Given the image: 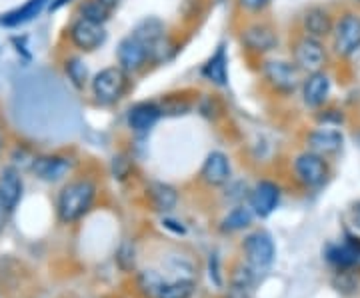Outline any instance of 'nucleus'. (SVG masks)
I'll return each instance as SVG.
<instances>
[{
	"label": "nucleus",
	"mask_w": 360,
	"mask_h": 298,
	"mask_svg": "<svg viewBox=\"0 0 360 298\" xmlns=\"http://www.w3.org/2000/svg\"><path fill=\"white\" fill-rule=\"evenodd\" d=\"M96 196V186L89 179H80L66 184L56 200V212L63 222L80 221L92 207Z\"/></svg>",
	"instance_id": "nucleus-1"
},
{
	"label": "nucleus",
	"mask_w": 360,
	"mask_h": 298,
	"mask_svg": "<svg viewBox=\"0 0 360 298\" xmlns=\"http://www.w3.org/2000/svg\"><path fill=\"white\" fill-rule=\"evenodd\" d=\"M129 72H124L118 65L106 66L101 72H96L90 82L94 101L103 106H112V104L120 103L124 98V94L129 92Z\"/></svg>",
	"instance_id": "nucleus-2"
},
{
	"label": "nucleus",
	"mask_w": 360,
	"mask_h": 298,
	"mask_svg": "<svg viewBox=\"0 0 360 298\" xmlns=\"http://www.w3.org/2000/svg\"><path fill=\"white\" fill-rule=\"evenodd\" d=\"M262 78L270 89L278 94H292L302 84L300 68L288 60H266L262 65Z\"/></svg>",
	"instance_id": "nucleus-3"
},
{
	"label": "nucleus",
	"mask_w": 360,
	"mask_h": 298,
	"mask_svg": "<svg viewBox=\"0 0 360 298\" xmlns=\"http://www.w3.org/2000/svg\"><path fill=\"white\" fill-rule=\"evenodd\" d=\"M106 28L101 22H94L90 18H84L78 14L70 26H68V42L72 44V48L78 52H94L98 51L106 42Z\"/></svg>",
	"instance_id": "nucleus-4"
},
{
	"label": "nucleus",
	"mask_w": 360,
	"mask_h": 298,
	"mask_svg": "<svg viewBox=\"0 0 360 298\" xmlns=\"http://www.w3.org/2000/svg\"><path fill=\"white\" fill-rule=\"evenodd\" d=\"M153 56H155V51L134 34H130L122 40L118 44V51H116L118 66L129 74H136V72L144 70L148 63L153 60Z\"/></svg>",
	"instance_id": "nucleus-5"
},
{
	"label": "nucleus",
	"mask_w": 360,
	"mask_h": 298,
	"mask_svg": "<svg viewBox=\"0 0 360 298\" xmlns=\"http://www.w3.org/2000/svg\"><path fill=\"white\" fill-rule=\"evenodd\" d=\"M292 58L295 65L300 68V72H319L326 65V51L319 39L312 37H300L292 46Z\"/></svg>",
	"instance_id": "nucleus-6"
},
{
	"label": "nucleus",
	"mask_w": 360,
	"mask_h": 298,
	"mask_svg": "<svg viewBox=\"0 0 360 298\" xmlns=\"http://www.w3.org/2000/svg\"><path fill=\"white\" fill-rule=\"evenodd\" d=\"M335 37V52L338 56H352L360 51V16L354 13H347L340 16V20L333 30Z\"/></svg>",
	"instance_id": "nucleus-7"
},
{
	"label": "nucleus",
	"mask_w": 360,
	"mask_h": 298,
	"mask_svg": "<svg viewBox=\"0 0 360 298\" xmlns=\"http://www.w3.org/2000/svg\"><path fill=\"white\" fill-rule=\"evenodd\" d=\"M295 174L304 186L316 188L328 179V164H326L324 156L309 150V153H302V155L296 156Z\"/></svg>",
	"instance_id": "nucleus-8"
},
{
	"label": "nucleus",
	"mask_w": 360,
	"mask_h": 298,
	"mask_svg": "<svg viewBox=\"0 0 360 298\" xmlns=\"http://www.w3.org/2000/svg\"><path fill=\"white\" fill-rule=\"evenodd\" d=\"M243 44L248 52L252 54H266L274 51L278 44V34L274 30V26L269 22H252L243 30Z\"/></svg>",
	"instance_id": "nucleus-9"
},
{
	"label": "nucleus",
	"mask_w": 360,
	"mask_h": 298,
	"mask_svg": "<svg viewBox=\"0 0 360 298\" xmlns=\"http://www.w3.org/2000/svg\"><path fill=\"white\" fill-rule=\"evenodd\" d=\"M245 252L248 262L257 271L270 266V262L274 260V242H272L270 234L262 233V231L250 234L245 240Z\"/></svg>",
	"instance_id": "nucleus-10"
},
{
	"label": "nucleus",
	"mask_w": 360,
	"mask_h": 298,
	"mask_svg": "<svg viewBox=\"0 0 360 298\" xmlns=\"http://www.w3.org/2000/svg\"><path fill=\"white\" fill-rule=\"evenodd\" d=\"M22 193H25V182L20 170L16 167H4L0 170V200L11 212L18 207Z\"/></svg>",
	"instance_id": "nucleus-11"
},
{
	"label": "nucleus",
	"mask_w": 360,
	"mask_h": 298,
	"mask_svg": "<svg viewBox=\"0 0 360 298\" xmlns=\"http://www.w3.org/2000/svg\"><path fill=\"white\" fill-rule=\"evenodd\" d=\"M330 94V78L326 72H310L302 82V101L310 108H319L328 101Z\"/></svg>",
	"instance_id": "nucleus-12"
},
{
	"label": "nucleus",
	"mask_w": 360,
	"mask_h": 298,
	"mask_svg": "<svg viewBox=\"0 0 360 298\" xmlns=\"http://www.w3.org/2000/svg\"><path fill=\"white\" fill-rule=\"evenodd\" d=\"M302 28H304V34L312 37V39H326L333 34L335 30V20L330 13L322 6H312L309 8L304 16H302Z\"/></svg>",
	"instance_id": "nucleus-13"
},
{
	"label": "nucleus",
	"mask_w": 360,
	"mask_h": 298,
	"mask_svg": "<svg viewBox=\"0 0 360 298\" xmlns=\"http://www.w3.org/2000/svg\"><path fill=\"white\" fill-rule=\"evenodd\" d=\"M281 198V188L270 181H260L255 186L252 195H250V207L258 216H269L274 212V208L278 205Z\"/></svg>",
	"instance_id": "nucleus-14"
},
{
	"label": "nucleus",
	"mask_w": 360,
	"mask_h": 298,
	"mask_svg": "<svg viewBox=\"0 0 360 298\" xmlns=\"http://www.w3.org/2000/svg\"><path fill=\"white\" fill-rule=\"evenodd\" d=\"M160 115H162V110L156 103H139L130 106L127 120H129V127L132 129V132L146 134L158 122Z\"/></svg>",
	"instance_id": "nucleus-15"
},
{
	"label": "nucleus",
	"mask_w": 360,
	"mask_h": 298,
	"mask_svg": "<svg viewBox=\"0 0 360 298\" xmlns=\"http://www.w3.org/2000/svg\"><path fill=\"white\" fill-rule=\"evenodd\" d=\"M200 176L210 186H222L231 179V160L224 153H210L206 156Z\"/></svg>",
	"instance_id": "nucleus-16"
},
{
	"label": "nucleus",
	"mask_w": 360,
	"mask_h": 298,
	"mask_svg": "<svg viewBox=\"0 0 360 298\" xmlns=\"http://www.w3.org/2000/svg\"><path fill=\"white\" fill-rule=\"evenodd\" d=\"M68 170H70V160L58 155L39 156L32 162V172L44 182L60 181V179H65Z\"/></svg>",
	"instance_id": "nucleus-17"
},
{
	"label": "nucleus",
	"mask_w": 360,
	"mask_h": 298,
	"mask_svg": "<svg viewBox=\"0 0 360 298\" xmlns=\"http://www.w3.org/2000/svg\"><path fill=\"white\" fill-rule=\"evenodd\" d=\"M342 134L340 130L335 129H316L310 132L307 136V143H309V148L316 155L326 156V155H335L342 148Z\"/></svg>",
	"instance_id": "nucleus-18"
},
{
	"label": "nucleus",
	"mask_w": 360,
	"mask_h": 298,
	"mask_svg": "<svg viewBox=\"0 0 360 298\" xmlns=\"http://www.w3.org/2000/svg\"><path fill=\"white\" fill-rule=\"evenodd\" d=\"M202 77L208 82L217 84V86H226V82H229V65H226V54H224L222 46H219V51L206 60V65L202 66Z\"/></svg>",
	"instance_id": "nucleus-19"
},
{
	"label": "nucleus",
	"mask_w": 360,
	"mask_h": 298,
	"mask_svg": "<svg viewBox=\"0 0 360 298\" xmlns=\"http://www.w3.org/2000/svg\"><path fill=\"white\" fill-rule=\"evenodd\" d=\"M44 4H46V0H28V2L22 4L20 8H16L13 13L4 14V16L0 18V22L4 26L25 25V22L32 20L34 16H39V14L42 13Z\"/></svg>",
	"instance_id": "nucleus-20"
},
{
	"label": "nucleus",
	"mask_w": 360,
	"mask_h": 298,
	"mask_svg": "<svg viewBox=\"0 0 360 298\" xmlns=\"http://www.w3.org/2000/svg\"><path fill=\"white\" fill-rule=\"evenodd\" d=\"M176 198H179L176 190L172 186H168V184L156 182V184H153V188H150V200H153L156 210H160V212L172 210L174 205H176Z\"/></svg>",
	"instance_id": "nucleus-21"
},
{
	"label": "nucleus",
	"mask_w": 360,
	"mask_h": 298,
	"mask_svg": "<svg viewBox=\"0 0 360 298\" xmlns=\"http://www.w3.org/2000/svg\"><path fill=\"white\" fill-rule=\"evenodd\" d=\"M194 280L191 278H179L172 283H162L156 298H191L194 292Z\"/></svg>",
	"instance_id": "nucleus-22"
},
{
	"label": "nucleus",
	"mask_w": 360,
	"mask_h": 298,
	"mask_svg": "<svg viewBox=\"0 0 360 298\" xmlns=\"http://www.w3.org/2000/svg\"><path fill=\"white\" fill-rule=\"evenodd\" d=\"M110 8L108 6H104L101 0H84L82 4H80V16H84V18H90V20H94V22H101L104 25L108 18H110Z\"/></svg>",
	"instance_id": "nucleus-23"
},
{
	"label": "nucleus",
	"mask_w": 360,
	"mask_h": 298,
	"mask_svg": "<svg viewBox=\"0 0 360 298\" xmlns=\"http://www.w3.org/2000/svg\"><path fill=\"white\" fill-rule=\"evenodd\" d=\"M250 222H252V210L246 207H238L229 212V216L222 221V226H224V231H240V228H246Z\"/></svg>",
	"instance_id": "nucleus-24"
},
{
	"label": "nucleus",
	"mask_w": 360,
	"mask_h": 298,
	"mask_svg": "<svg viewBox=\"0 0 360 298\" xmlns=\"http://www.w3.org/2000/svg\"><path fill=\"white\" fill-rule=\"evenodd\" d=\"M65 72L66 77L70 78V82L78 89H82L86 84V80H89V70H86V66L80 58H68L65 63Z\"/></svg>",
	"instance_id": "nucleus-25"
},
{
	"label": "nucleus",
	"mask_w": 360,
	"mask_h": 298,
	"mask_svg": "<svg viewBox=\"0 0 360 298\" xmlns=\"http://www.w3.org/2000/svg\"><path fill=\"white\" fill-rule=\"evenodd\" d=\"M356 252H354V248L352 247H336L330 248L328 250V259L336 262V264H340V266H348V264H352L354 260H356Z\"/></svg>",
	"instance_id": "nucleus-26"
},
{
	"label": "nucleus",
	"mask_w": 360,
	"mask_h": 298,
	"mask_svg": "<svg viewBox=\"0 0 360 298\" xmlns=\"http://www.w3.org/2000/svg\"><path fill=\"white\" fill-rule=\"evenodd\" d=\"M269 4H270V0H238V6H240L245 13H250V14L262 13Z\"/></svg>",
	"instance_id": "nucleus-27"
},
{
	"label": "nucleus",
	"mask_w": 360,
	"mask_h": 298,
	"mask_svg": "<svg viewBox=\"0 0 360 298\" xmlns=\"http://www.w3.org/2000/svg\"><path fill=\"white\" fill-rule=\"evenodd\" d=\"M350 219H352V224H354V228H359V231H360V202L352 205V208H350Z\"/></svg>",
	"instance_id": "nucleus-28"
},
{
	"label": "nucleus",
	"mask_w": 360,
	"mask_h": 298,
	"mask_svg": "<svg viewBox=\"0 0 360 298\" xmlns=\"http://www.w3.org/2000/svg\"><path fill=\"white\" fill-rule=\"evenodd\" d=\"M8 214H11V210L4 207V202L0 200V233L4 231V226H6V221H8Z\"/></svg>",
	"instance_id": "nucleus-29"
},
{
	"label": "nucleus",
	"mask_w": 360,
	"mask_h": 298,
	"mask_svg": "<svg viewBox=\"0 0 360 298\" xmlns=\"http://www.w3.org/2000/svg\"><path fill=\"white\" fill-rule=\"evenodd\" d=\"M101 2H103L104 6H108V8H110V11H115L116 6H118V4H120V0H101Z\"/></svg>",
	"instance_id": "nucleus-30"
},
{
	"label": "nucleus",
	"mask_w": 360,
	"mask_h": 298,
	"mask_svg": "<svg viewBox=\"0 0 360 298\" xmlns=\"http://www.w3.org/2000/svg\"><path fill=\"white\" fill-rule=\"evenodd\" d=\"M350 247L354 248V252H356V254H360V240H359V238H350Z\"/></svg>",
	"instance_id": "nucleus-31"
},
{
	"label": "nucleus",
	"mask_w": 360,
	"mask_h": 298,
	"mask_svg": "<svg viewBox=\"0 0 360 298\" xmlns=\"http://www.w3.org/2000/svg\"><path fill=\"white\" fill-rule=\"evenodd\" d=\"M2 150H4V136H2V130H0V155H2Z\"/></svg>",
	"instance_id": "nucleus-32"
},
{
	"label": "nucleus",
	"mask_w": 360,
	"mask_h": 298,
	"mask_svg": "<svg viewBox=\"0 0 360 298\" xmlns=\"http://www.w3.org/2000/svg\"><path fill=\"white\" fill-rule=\"evenodd\" d=\"M356 2H360V0H356Z\"/></svg>",
	"instance_id": "nucleus-33"
}]
</instances>
